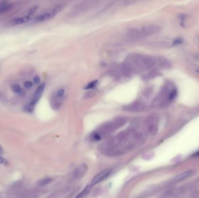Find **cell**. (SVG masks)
<instances>
[{
  "instance_id": "17",
  "label": "cell",
  "mask_w": 199,
  "mask_h": 198,
  "mask_svg": "<svg viewBox=\"0 0 199 198\" xmlns=\"http://www.w3.org/2000/svg\"><path fill=\"white\" fill-rule=\"evenodd\" d=\"M65 7V5H64V4H61V5H59L57 7H56L55 8H54L52 10V12H54V13H55L56 14H57V13L61 12L62 10H63Z\"/></svg>"
},
{
  "instance_id": "24",
  "label": "cell",
  "mask_w": 199,
  "mask_h": 198,
  "mask_svg": "<svg viewBox=\"0 0 199 198\" xmlns=\"http://www.w3.org/2000/svg\"><path fill=\"white\" fill-rule=\"evenodd\" d=\"M33 81L34 82L35 84H39L40 83V77L39 76H36L34 77V79H33Z\"/></svg>"
},
{
  "instance_id": "14",
  "label": "cell",
  "mask_w": 199,
  "mask_h": 198,
  "mask_svg": "<svg viewBox=\"0 0 199 198\" xmlns=\"http://www.w3.org/2000/svg\"><path fill=\"white\" fill-rule=\"evenodd\" d=\"M142 109V105L139 104V103H135L134 105H132V106H129V110L131 111H140V109Z\"/></svg>"
},
{
  "instance_id": "27",
  "label": "cell",
  "mask_w": 199,
  "mask_h": 198,
  "mask_svg": "<svg viewBox=\"0 0 199 198\" xmlns=\"http://www.w3.org/2000/svg\"><path fill=\"white\" fill-rule=\"evenodd\" d=\"M0 151H1V146H0Z\"/></svg>"
},
{
  "instance_id": "10",
  "label": "cell",
  "mask_w": 199,
  "mask_h": 198,
  "mask_svg": "<svg viewBox=\"0 0 199 198\" xmlns=\"http://www.w3.org/2000/svg\"><path fill=\"white\" fill-rule=\"evenodd\" d=\"M192 174V172L190 171L183 173L182 174H180L175 177V178L174 179V181L175 182L182 181H183V180H184V179L188 178V177H189L190 176H191Z\"/></svg>"
},
{
  "instance_id": "22",
  "label": "cell",
  "mask_w": 199,
  "mask_h": 198,
  "mask_svg": "<svg viewBox=\"0 0 199 198\" xmlns=\"http://www.w3.org/2000/svg\"><path fill=\"white\" fill-rule=\"evenodd\" d=\"M24 85L27 88H30L33 86V83L30 81H27L24 83Z\"/></svg>"
},
{
  "instance_id": "4",
  "label": "cell",
  "mask_w": 199,
  "mask_h": 198,
  "mask_svg": "<svg viewBox=\"0 0 199 198\" xmlns=\"http://www.w3.org/2000/svg\"><path fill=\"white\" fill-rule=\"evenodd\" d=\"M56 15V14L52 12V11L50 12H46L42 14H40L36 16L34 19V21L37 22H45L48 20L51 19L54 16Z\"/></svg>"
},
{
  "instance_id": "16",
  "label": "cell",
  "mask_w": 199,
  "mask_h": 198,
  "mask_svg": "<svg viewBox=\"0 0 199 198\" xmlns=\"http://www.w3.org/2000/svg\"><path fill=\"white\" fill-rule=\"evenodd\" d=\"M10 5L7 4L6 3H4L0 5V13H4L6 11H7L8 9H9Z\"/></svg>"
},
{
  "instance_id": "12",
  "label": "cell",
  "mask_w": 199,
  "mask_h": 198,
  "mask_svg": "<svg viewBox=\"0 0 199 198\" xmlns=\"http://www.w3.org/2000/svg\"><path fill=\"white\" fill-rule=\"evenodd\" d=\"M52 179L51 178H43V179L39 180L37 183V184L39 186L43 187V186L46 185L51 183L52 182Z\"/></svg>"
},
{
  "instance_id": "9",
  "label": "cell",
  "mask_w": 199,
  "mask_h": 198,
  "mask_svg": "<svg viewBox=\"0 0 199 198\" xmlns=\"http://www.w3.org/2000/svg\"><path fill=\"white\" fill-rule=\"evenodd\" d=\"M30 19H31V17L27 15L26 16L18 17V18H16V19H14L12 21V23L13 25H21V24L28 22L29 21H30Z\"/></svg>"
},
{
  "instance_id": "13",
  "label": "cell",
  "mask_w": 199,
  "mask_h": 198,
  "mask_svg": "<svg viewBox=\"0 0 199 198\" xmlns=\"http://www.w3.org/2000/svg\"><path fill=\"white\" fill-rule=\"evenodd\" d=\"M34 106L31 103H29V104L26 105L24 108H23V111L26 112V113H31L34 111Z\"/></svg>"
},
{
  "instance_id": "6",
  "label": "cell",
  "mask_w": 199,
  "mask_h": 198,
  "mask_svg": "<svg viewBox=\"0 0 199 198\" xmlns=\"http://www.w3.org/2000/svg\"><path fill=\"white\" fill-rule=\"evenodd\" d=\"M157 64L162 69H168L171 67V63L170 61L163 58H156Z\"/></svg>"
},
{
  "instance_id": "19",
  "label": "cell",
  "mask_w": 199,
  "mask_h": 198,
  "mask_svg": "<svg viewBox=\"0 0 199 198\" xmlns=\"http://www.w3.org/2000/svg\"><path fill=\"white\" fill-rule=\"evenodd\" d=\"M38 6H34V7H33L30 9V10L29 11V12L27 15H28L29 16H30V17H31V16H33V15L36 13V11H37V9H38Z\"/></svg>"
},
{
  "instance_id": "26",
  "label": "cell",
  "mask_w": 199,
  "mask_h": 198,
  "mask_svg": "<svg viewBox=\"0 0 199 198\" xmlns=\"http://www.w3.org/2000/svg\"><path fill=\"white\" fill-rule=\"evenodd\" d=\"M197 155L198 156H199V151L197 152Z\"/></svg>"
},
{
  "instance_id": "21",
  "label": "cell",
  "mask_w": 199,
  "mask_h": 198,
  "mask_svg": "<svg viewBox=\"0 0 199 198\" xmlns=\"http://www.w3.org/2000/svg\"><path fill=\"white\" fill-rule=\"evenodd\" d=\"M92 138L95 140V141H99L101 139V135L100 133H95L93 134Z\"/></svg>"
},
{
  "instance_id": "2",
  "label": "cell",
  "mask_w": 199,
  "mask_h": 198,
  "mask_svg": "<svg viewBox=\"0 0 199 198\" xmlns=\"http://www.w3.org/2000/svg\"><path fill=\"white\" fill-rule=\"evenodd\" d=\"M112 170L111 169H107L103 170L101 171L100 173H98L92 180V182L91 183V185L93 186L96 184L101 182L103 180L106 179L111 174Z\"/></svg>"
},
{
  "instance_id": "23",
  "label": "cell",
  "mask_w": 199,
  "mask_h": 198,
  "mask_svg": "<svg viewBox=\"0 0 199 198\" xmlns=\"http://www.w3.org/2000/svg\"><path fill=\"white\" fill-rule=\"evenodd\" d=\"M64 93H65V90L64 89H60L57 91V94L59 96H64Z\"/></svg>"
},
{
  "instance_id": "20",
  "label": "cell",
  "mask_w": 199,
  "mask_h": 198,
  "mask_svg": "<svg viewBox=\"0 0 199 198\" xmlns=\"http://www.w3.org/2000/svg\"><path fill=\"white\" fill-rule=\"evenodd\" d=\"M183 43V40L180 38H178L176 39L172 43V44L174 45H178V44H180Z\"/></svg>"
},
{
  "instance_id": "28",
  "label": "cell",
  "mask_w": 199,
  "mask_h": 198,
  "mask_svg": "<svg viewBox=\"0 0 199 198\" xmlns=\"http://www.w3.org/2000/svg\"><path fill=\"white\" fill-rule=\"evenodd\" d=\"M1 97V94H0V97Z\"/></svg>"
},
{
  "instance_id": "25",
  "label": "cell",
  "mask_w": 199,
  "mask_h": 198,
  "mask_svg": "<svg viewBox=\"0 0 199 198\" xmlns=\"http://www.w3.org/2000/svg\"><path fill=\"white\" fill-rule=\"evenodd\" d=\"M5 160L4 159H3V157H0V164H5Z\"/></svg>"
},
{
  "instance_id": "15",
  "label": "cell",
  "mask_w": 199,
  "mask_h": 198,
  "mask_svg": "<svg viewBox=\"0 0 199 198\" xmlns=\"http://www.w3.org/2000/svg\"><path fill=\"white\" fill-rule=\"evenodd\" d=\"M177 95V90L176 89V88L174 87L172 89L170 93V95H169V99L170 101H172L173 99H174L175 98V97Z\"/></svg>"
},
{
  "instance_id": "18",
  "label": "cell",
  "mask_w": 199,
  "mask_h": 198,
  "mask_svg": "<svg viewBox=\"0 0 199 198\" xmlns=\"http://www.w3.org/2000/svg\"><path fill=\"white\" fill-rule=\"evenodd\" d=\"M97 83H98V81H97V80H94V81H92V82H90V83H89L86 86V87L84 88V89H92V88H94L96 87V86L97 85Z\"/></svg>"
},
{
  "instance_id": "5",
  "label": "cell",
  "mask_w": 199,
  "mask_h": 198,
  "mask_svg": "<svg viewBox=\"0 0 199 198\" xmlns=\"http://www.w3.org/2000/svg\"><path fill=\"white\" fill-rule=\"evenodd\" d=\"M87 170V166L85 165H82L74 170L73 174H72V177L74 179H78L82 178L86 173Z\"/></svg>"
},
{
  "instance_id": "7",
  "label": "cell",
  "mask_w": 199,
  "mask_h": 198,
  "mask_svg": "<svg viewBox=\"0 0 199 198\" xmlns=\"http://www.w3.org/2000/svg\"><path fill=\"white\" fill-rule=\"evenodd\" d=\"M128 35L131 39H139L143 38L140 29H131L128 31Z\"/></svg>"
},
{
  "instance_id": "8",
  "label": "cell",
  "mask_w": 199,
  "mask_h": 198,
  "mask_svg": "<svg viewBox=\"0 0 199 198\" xmlns=\"http://www.w3.org/2000/svg\"><path fill=\"white\" fill-rule=\"evenodd\" d=\"M147 129L150 134H155L158 131V125L155 121L150 120L147 124Z\"/></svg>"
},
{
  "instance_id": "3",
  "label": "cell",
  "mask_w": 199,
  "mask_h": 198,
  "mask_svg": "<svg viewBox=\"0 0 199 198\" xmlns=\"http://www.w3.org/2000/svg\"><path fill=\"white\" fill-rule=\"evenodd\" d=\"M44 88H45V84L44 83H42V84H40L38 87V88L36 90V92L34 94V96H33V98L31 101L30 102V103H31L34 106L36 105V104L38 103V102L40 99V97H41V96L44 91Z\"/></svg>"
},
{
  "instance_id": "11",
  "label": "cell",
  "mask_w": 199,
  "mask_h": 198,
  "mask_svg": "<svg viewBox=\"0 0 199 198\" xmlns=\"http://www.w3.org/2000/svg\"><path fill=\"white\" fill-rule=\"evenodd\" d=\"M12 91H13L15 93H16L17 95H22L23 94V91L21 87L18 84H14L11 87Z\"/></svg>"
},
{
  "instance_id": "1",
  "label": "cell",
  "mask_w": 199,
  "mask_h": 198,
  "mask_svg": "<svg viewBox=\"0 0 199 198\" xmlns=\"http://www.w3.org/2000/svg\"><path fill=\"white\" fill-rule=\"evenodd\" d=\"M159 27L155 25H150L146 26L140 29L143 38L144 37H147V36L156 34L159 31Z\"/></svg>"
}]
</instances>
